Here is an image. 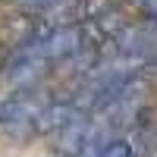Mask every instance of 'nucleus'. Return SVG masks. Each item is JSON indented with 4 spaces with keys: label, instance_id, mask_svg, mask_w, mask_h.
Masks as SVG:
<instances>
[{
    "label": "nucleus",
    "instance_id": "1",
    "mask_svg": "<svg viewBox=\"0 0 157 157\" xmlns=\"http://www.w3.org/2000/svg\"><path fill=\"white\" fill-rule=\"evenodd\" d=\"M85 138H88V120L72 113L66 120V126H60V151L75 157V151H82Z\"/></svg>",
    "mask_w": 157,
    "mask_h": 157
},
{
    "label": "nucleus",
    "instance_id": "2",
    "mask_svg": "<svg viewBox=\"0 0 157 157\" xmlns=\"http://www.w3.org/2000/svg\"><path fill=\"white\" fill-rule=\"evenodd\" d=\"M101 157H132V145H129L126 138H116V141H110V145L101 151Z\"/></svg>",
    "mask_w": 157,
    "mask_h": 157
},
{
    "label": "nucleus",
    "instance_id": "3",
    "mask_svg": "<svg viewBox=\"0 0 157 157\" xmlns=\"http://www.w3.org/2000/svg\"><path fill=\"white\" fill-rule=\"evenodd\" d=\"M138 3L145 6V13H148L151 19H157V0H138Z\"/></svg>",
    "mask_w": 157,
    "mask_h": 157
}]
</instances>
